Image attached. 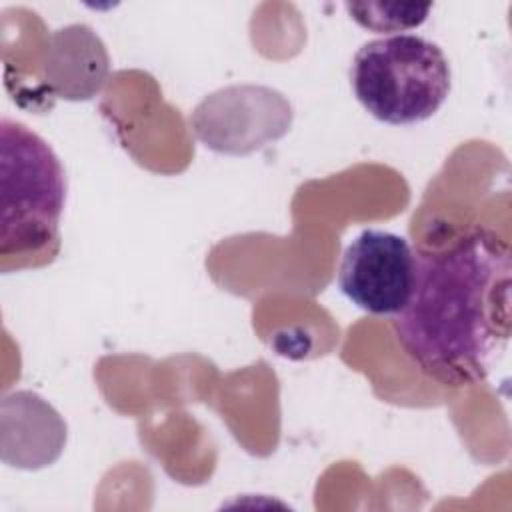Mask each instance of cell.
Instances as JSON below:
<instances>
[{
	"instance_id": "1",
	"label": "cell",
	"mask_w": 512,
	"mask_h": 512,
	"mask_svg": "<svg viewBox=\"0 0 512 512\" xmlns=\"http://www.w3.org/2000/svg\"><path fill=\"white\" fill-rule=\"evenodd\" d=\"M414 286L392 316L406 356L446 386L476 384L510 340L512 256L486 228H470L448 246L418 250Z\"/></svg>"
},
{
	"instance_id": "8",
	"label": "cell",
	"mask_w": 512,
	"mask_h": 512,
	"mask_svg": "<svg viewBox=\"0 0 512 512\" xmlns=\"http://www.w3.org/2000/svg\"><path fill=\"white\" fill-rule=\"evenodd\" d=\"M350 18L370 32H404L418 28L428 18L430 4H388V2H346Z\"/></svg>"
},
{
	"instance_id": "3",
	"label": "cell",
	"mask_w": 512,
	"mask_h": 512,
	"mask_svg": "<svg viewBox=\"0 0 512 512\" xmlns=\"http://www.w3.org/2000/svg\"><path fill=\"white\" fill-rule=\"evenodd\" d=\"M354 96L376 120L406 126L432 118L452 88L444 50L416 34H394L358 48L350 68Z\"/></svg>"
},
{
	"instance_id": "7",
	"label": "cell",
	"mask_w": 512,
	"mask_h": 512,
	"mask_svg": "<svg viewBox=\"0 0 512 512\" xmlns=\"http://www.w3.org/2000/svg\"><path fill=\"white\" fill-rule=\"evenodd\" d=\"M110 72L106 44L88 24H68L50 34L42 58V88L58 100L86 102Z\"/></svg>"
},
{
	"instance_id": "4",
	"label": "cell",
	"mask_w": 512,
	"mask_h": 512,
	"mask_svg": "<svg viewBox=\"0 0 512 512\" xmlns=\"http://www.w3.org/2000/svg\"><path fill=\"white\" fill-rule=\"evenodd\" d=\"M294 110L288 98L262 84H232L202 98L190 130L216 154L248 156L288 134Z\"/></svg>"
},
{
	"instance_id": "5",
	"label": "cell",
	"mask_w": 512,
	"mask_h": 512,
	"mask_svg": "<svg viewBox=\"0 0 512 512\" xmlns=\"http://www.w3.org/2000/svg\"><path fill=\"white\" fill-rule=\"evenodd\" d=\"M416 256L404 236L362 230L344 250L338 268L340 292L374 316H396L408 302Z\"/></svg>"
},
{
	"instance_id": "2",
	"label": "cell",
	"mask_w": 512,
	"mask_h": 512,
	"mask_svg": "<svg viewBox=\"0 0 512 512\" xmlns=\"http://www.w3.org/2000/svg\"><path fill=\"white\" fill-rule=\"evenodd\" d=\"M64 168L50 144L16 120L0 124L2 272L52 264L60 252Z\"/></svg>"
},
{
	"instance_id": "6",
	"label": "cell",
	"mask_w": 512,
	"mask_h": 512,
	"mask_svg": "<svg viewBox=\"0 0 512 512\" xmlns=\"http://www.w3.org/2000/svg\"><path fill=\"white\" fill-rule=\"evenodd\" d=\"M68 438L60 412L40 394L18 390L0 404L2 462L20 470H40L54 464Z\"/></svg>"
}]
</instances>
